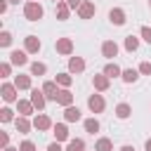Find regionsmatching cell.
Listing matches in <instances>:
<instances>
[{
    "mask_svg": "<svg viewBox=\"0 0 151 151\" xmlns=\"http://www.w3.org/2000/svg\"><path fill=\"white\" fill-rule=\"evenodd\" d=\"M52 2H54V5H57V2H59V0H52Z\"/></svg>",
    "mask_w": 151,
    "mask_h": 151,
    "instance_id": "obj_45",
    "label": "cell"
},
{
    "mask_svg": "<svg viewBox=\"0 0 151 151\" xmlns=\"http://www.w3.org/2000/svg\"><path fill=\"white\" fill-rule=\"evenodd\" d=\"M116 116H118L120 120L130 118V116H132V106H130V104H125V101H120V104L116 106Z\"/></svg>",
    "mask_w": 151,
    "mask_h": 151,
    "instance_id": "obj_21",
    "label": "cell"
},
{
    "mask_svg": "<svg viewBox=\"0 0 151 151\" xmlns=\"http://www.w3.org/2000/svg\"><path fill=\"white\" fill-rule=\"evenodd\" d=\"M120 78H123V83H127V85H130V83H137V78H139V68H125Z\"/></svg>",
    "mask_w": 151,
    "mask_h": 151,
    "instance_id": "obj_24",
    "label": "cell"
},
{
    "mask_svg": "<svg viewBox=\"0 0 151 151\" xmlns=\"http://www.w3.org/2000/svg\"><path fill=\"white\" fill-rule=\"evenodd\" d=\"M14 125H17V132H21V134H26V132L31 130V120H28V116H19V118H14Z\"/></svg>",
    "mask_w": 151,
    "mask_h": 151,
    "instance_id": "obj_19",
    "label": "cell"
},
{
    "mask_svg": "<svg viewBox=\"0 0 151 151\" xmlns=\"http://www.w3.org/2000/svg\"><path fill=\"white\" fill-rule=\"evenodd\" d=\"M120 151H134V146H130V144H125V146H120Z\"/></svg>",
    "mask_w": 151,
    "mask_h": 151,
    "instance_id": "obj_41",
    "label": "cell"
},
{
    "mask_svg": "<svg viewBox=\"0 0 151 151\" xmlns=\"http://www.w3.org/2000/svg\"><path fill=\"white\" fill-rule=\"evenodd\" d=\"M42 14H45V9H42V5H40V2L28 0V2L24 5V17H26L28 21H40V19H42Z\"/></svg>",
    "mask_w": 151,
    "mask_h": 151,
    "instance_id": "obj_1",
    "label": "cell"
},
{
    "mask_svg": "<svg viewBox=\"0 0 151 151\" xmlns=\"http://www.w3.org/2000/svg\"><path fill=\"white\" fill-rule=\"evenodd\" d=\"M52 130H54V139H57V142H66V139H68V127H66L64 123H57Z\"/></svg>",
    "mask_w": 151,
    "mask_h": 151,
    "instance_id": "obj_20",
    "label": "cell"
},
{
    "mask_svg": "<svg viewBox=\"0 0 151 151\" xmlns=\"http://www.w3.org/2000/svg\"><path fill=\"white\" fill-rule=\"evenodd\" d=\"M139 73L142 76H151V61H142L139 64Z\"/></svg>",
    "mask_w": 151,
    "mask_h": 151,
    "instance_id": "obj_34",
    "label": "cell"
},
{
    "mask_svg": "<svg viewBox=\"0 0 151 151\" xmlns=\"http://www.w3.org/2000/svg\"><path fill=\"white\" fill-rule=\"evenodd\" d=\"M54 50H57L59 54L68 57V54L73 52V40H71V38H57V42H54Z\"/></svg>",
    "mask_w": 151,
    "mask_h": 151,
    "instance_id": "obj_6",
    "label": "cell"
},
{
    "mask_svg": "<svg viewBox=\"0 0 151 151\" xmlns=\"http://www.w3.org/2000/svg\"><path fill=\"white\" fill-rule=\"evenodd\" d=\"M101 54H104L106 59L118 57V45H116L113 40H104V42H101Z\"/></svg>",
    "mask_w": 151,
    "mask_h": 151,
    "instance_id": "obj_11",
    "label": "cell"
},
{
    "mask_svg": "<svg viewBox=\"0 0 151 151\" xmlns=\"http://www.w3.org/2000/svg\"><path fill=\"white\" fill-rule=\"evenodd\" d=\"M28 52H19V50H14L12 54H9V64H14V66H26L28 64V57H26Z\"/></svg>",
    "mask_w": 151,
    "mask_h": 151,
    "instance_id": "obj_17",
    "label": "cell"
},
{
    "mask_svg": "<svg viewBox=\"0 0 151 151\" xmlns=\"http://www.w3.org/2000/svg\"><path fill=\"white\" fill-rule=\"evenodd\" d=\"M0 120H2V123L14 120V111H12V109H7V106H5V109H0Z\"/></svg>",
    "mask_w": 151,
    "mask_h": 151,
    "instance_id": "obj_31",
    "label": "cell"
},
{
    "mask_svg": "<svg viewBox=\"0 0 151 151\" xmlns=\"http://www.w3.org/2000/svg\"><path fill=\"white\" fill-rule=\"evenodd\" d=\"M19 151H35V144H33L31 139H26V142L19 144Z\"/></svg>",
    "mask_w": 151,
    "mask_h": 151,
    "instance_id": "obj_35",
    "label": "cell"
},
{
    "mask_svg": "<svg viewBox=\"0 0 151 151\" xmlns=\"http://www.w3.org/2000/svg\"><path fill=\"white\" fill-rule=\"evenodd\" d=\"M0 144H2V149L9 144V134H7V132H2V134H0Z\"/></svg>",
    "mask_w": 151,
    "mask_h": 151,
    "instance_id": "obj_37",
    "label": "cell"
},
{
    "mask_svg": "<svg viewBox=\"0 0 151 151\" xmlns=\"http://www.w3.org/2000/svg\"><path fill=\"white\" fill-rule=\"evenodd\" d=\"M31 101H33V106H35L38 111H42V109H45V101H47V97H45V92H42V90L33 87V90H31Z\"/></svg>",
    "mask_w": 151,
    "mask_h": 151,
    "instance_id": "obj_8",
    "label": "cell"
},
{
    "mask_svg": "<svg viewBox=\"0 0 151 151\" xmlns=\"http://www.w3.org/2000/svg\"><path fill=\"white\" fill-rule=\"evenodd\" d=\"M94 151H113V142L109 137H99L94 142Z\"/></svg>",
    "mask_w": 151,
    "mask_h": 151,
    "instance_id": "obj_22",
    "label": "cell"
},
{
    "mask_svg": "<svg viewBox=\"0 0 151 151\" xmlns=\"http://www.w3.org/2000/svg\"><path fill=\"white\" fill-rule=\"evenodd\" d=\"M40 47H42V42L38 40V35H26V38H24V50H26L28 54H38Z\"/></svg>",
    "mask_w": 151,
    "mask_h": 151,
    "instance_id": "obj_5",
    "label": "cell"
},
{
    "mask_svg": "<svg viewBox=\"0 0 151 151\" xmlns=\"http://www.w3.org/2000/svg\"><path fill=\"white\" fill-rule=\"evenodd\" d=\"M33 2H38V0H33Z\"/></svg>",
    "mask_w": 151,
    "mask_h": 151,
    "instance_id": "obj_47",
    "label": "cell"
},
{
    "mask_svg": "<svg viewBox=\"0 0 151 151\" xmlns=\"http://www.w3.org/2000/svg\"><path fill=\"white\" fill-rule=\"evenodd\" d=\"M66 151H85V142L83 139H71L68 146H66Z\"/></svg>",
    "mask_w": 151,
    "mask_h": 151,
    "instance_id": "obj_30",
    "label": "cell"
},
{
    "mask_svg": "<svg viewBox=\"0 0 151 151\" xmlns=\"http://www.w3.org/2000/svg\"><path fill=\"white\" fill-rule=\"evenodd\" d=\"M66 2H68V7H71V9H78V7L83 5V0H66Z\"/></svg>",
    "mask_w": 151,
    "mask_h": 151,
    "instance_id": "obj_38",
    "label": "cell"
},
{
    "mask_svg": "<svg viewBox=\"0 0 151 151\" xmlns=\"http://www.w3.org/2000/svg\"><path fill=\"white\" fill-rule=\"evenodd\" d=\"M47 151H64V149L59 146V142H54V144H50V146H47Z\"/></svg>",
    "mask_w": 151,
    "mask_h": 151,
    "instance_id": "obj_39",
    "label": "cell"
},
{
    "mask_svg": "<svg viewBox=\"0 0 151 151\" xmlns=\"http://www.w3.org/2000/svg\"><path fill=\"white\" fill-rule=\"evenodd\" d=\"M47 73V66L42 61H33L31 64V76H45Z\"/></svg>",
    "mask_w": 151,
    "mask_h": 151,
    "instance_id": "obj_27",
    "label": "cell"
},
{
    "mask_svg": "<svg viewBox=\"0 0 151 151\" xmlns=\"http://www.w3.org/2000/svg\"><path fill=\"white\" fill-rule=\"evenodd\" d=\"M68 14H71L68 2H66V0H59V2H57V19H59V21H66Z\"/></svg>",
    "mask_w": 151,
    "mask_h": 151,
    "instance_id": "obj_18",
    "label": "cell"
},
{
    "mask_svg": "<svg viewBox=\"0 0 151 151\" xmlns=\"http://www.w3.org/2000/svg\"><path fill=\"white\" fill-rule=\"evenodd\" d=\"M9 73H12V66H9L7 61H2V64H0V76H2V78H7Z\"/></svg>",
    "mask_w": 151,
    "mask_h": 151,
    "instance_id": "obj_36",
    "label": "cell"
},
{
    "mask_svg": "<svg viewBox=\"0 0 151 151\" xmlns=\"http://www.w3.org/2000/svg\"><path fill=\"white\" fill-rule=\"evenodd\" d=\"M17 111H19V116H31L35 111V106H33L31 99H19L17 101Z\"/></svg>",
    "mask_w": 151,
    "mask_h": 151,
    "instance_id": "obj_14",
    "label": "cell"
},
{
    "mask_svg": "<svg viewBox=\"0 0 151 151\" xmlns=\"http://www.w3.org/2000/svg\"><path fill=\"white\" fill-rule=\"evenodd\" d=\"M104 73H106L109 78H118V76H123V71H120V66H118L116 61H109V64L104 66Z\"/></svg>",
    "mask_w": 151,
    "mask_h": 151,
    "instance_id": "obj_23",
    "label": "cell"
},
{
    "mask_svg": "<svg viewBox=\"0 0 151 151\" xmlns=\"http://www.w3.org/2000/svg\"><path fill=\"white\" fill-rule=\"evenodd\" d=\"M2 151H19V149H12V146H5Z\"/></svg>",
    "mask_w": 151,
    "mask_h": 151,
    "instance_id": "obj_43",
    "label": "cell"
},
{
    "mask_svg": "<svg viewBox=\"0 0 151 151\" xmlns=\"http://www.w3.org/2000/svg\"><path fill=\"white\" fill-rule=\"evenodd\" d=\"M149 7H151V0H149Z\"/></svg>",
    "mask_w": 151,
    "mask_h": 151,
    "instance_id": "obj_46",
    "label": "cell"
},
{
    "mask_svg": "<svg viewBox=\"0 0 151 151\" xmlns=\"http://www.w3.org/2000/svg\"><path fill=\"white\" fill-rule=\"evenodd\" d=\"M14 85H17L19 90H31V76H21V73H19V76L14 78Z\"/></svg>",
    "mask_w": 151,
    "mask_h": 151,
    "instance_id": "obj_25",
    "label": "cell"
},
{
    "mask_svg": "<svg viewBox=\"0 0 151 151\" xmlns=\"http://www.w3.org/2000/svg\"><path fill=\"white\" fill-rule=\"evenodd\" d=\"M144 149H146V151H151V139H146V144H144Z\"/></svg>",
    "mask_w": 151,
    "mask_h": 151,
    "instance_id": "obj_42",
    "label": "cell"
},
{
    "mask_svg": "<svg viewBox=\"0 0 151 151\" xmlns=\"http://www.w3.org/2000/svg\"><path fill=\"white\" fill-rule=\"evenodd\" d=\"M7 12V0H0V14Z\"/></svg>",
    "mask_w": 151,
    "mask_h": 151,
    "instance_id": "obj_40",
    "label": "cell"
},
{
    "mask_svg": "<svg viewBox=\"0 0 151 151\" xmlns=\"http://www.w3.org/2000/svg\"><path fill=\"white\" fill-rule=\"evenodd\" d=\"M139 35H142V40H144V42H149V45H151V28H149V26H142Z\"/></svg>",
    "mask_w": 151,
    "mask_h": 151,
    "instance_id": "obj_33",
    "label": "cell"
},
{
    "mask_svg": "<svg viewBox=\"0 0 151 151\" xmlns=\"http://www.w3.org/2000/svg\"><path fill=\"white\" fill-rule=\"evenodd\" d=\"M7 2H19V0H7Z\"/></svg>",
    "mask_w": 151,
    "mask_h": 151,
    "instance_id": "obj_44",
    "label": "cell"
},
{
    "mask_svg": "<svg viewBox=\"0 0 151 151\" xmlns=\"http://www.w3.org/2000/svg\"><path fill=\"white\" fill-rule=\"evenodd\" d=\"M76 12H78L80 19H92V17L97 14V5H94L92 0H83V5H80Z\"/></svg>",
    "mask_w": 151,
    "mask_h": 151,
    "instance_id": "obj_2",
    "label": "cell"
},
{
    "mask_svg": "<svg viewBox=\"0 0 151 151\" xmlns=\"http://www.w3.org/2000/svg\"><path fill=\"white\" fill-rule=\"evenodd\" d=\"M109 19H111V24H116V26H123V24H125V9H120V7H113V9L109 12Z\"/></svg>",
    "mask_w": 151,
    "mask_h": 151,
    "instance_id": "obj_16",
    "label": "cell"
},
{
    "mask_svg": "<svg viewBox=\"0 0 151 151\" xmlns=\"http://www.w3.org/2000/svg\"><path fill=\"white\" fill-rule=\"evenodd\" d=\"M125 50H127V52H137V50H139V38L127 35V38H125Z\"/></svg>",
    "mask_w": 151,
    "mask_h": 151,
    "instance_id": "obj_26",
    "label": "cell"
},
{
    "mask_svg": "<svg viewBox=\"0 0 151 151\" xmlns=\"http://www.w3.org/2000/svg\"><path fill=\"white\" fill-rule=\"evenodd\" d=\"M92 85H94V90H97V92H106V90L111 87V78L101 71L99 76H92Z\"/></svg>",
    "mask_w": 151,
    "mask_h": 151,
    "instance_id": "obj_3",
    "label": "cell"
},
{
    "mask_svg": "<svg viewBox=\"0 0 151 151\" xmlns=\"http://www.w3.org/2000/svg\"><path fill=\"white\" fill-rule=\"evenodd\" d=\"M0 45H2V47H9V45H12V35H9L7 31L0 33Z\"/></svg>",
    "mask_w": 151,
    "mask_h": 151,
    "instance_id": "obj_32",
    "label": "cell"
},
{
    "mask_svg": "<svg viewBox=\"0 0 151 151\" xmlns=\"http://www.w3.org/2000/svg\"><path fill=\"white\" fill-rule=\"evenodd\" d=\"M57 104H59V106H64V109H66V106H71V104H73V92H71L68 87L59 90V94H57Z\"/></svg>",
    "mask_w": 151,
    "mask_h": 151,
    "instance_id": "obj_13",
    "label": "cell"
},
{
    "mask_svg": "<svg viewBox=\"0 0 151 151\" xmlns=\"http://www.w3.org/2000/svg\"><path fill=\"white\" fill-rule=\"evenodd\" d=\"M33 127H35V130H40V132H45V130H50V127H54V125H52L50 116H45V113H38V116L33 118Z\"/></svg>",
    "mask_w": 151,
    "mask_h": 151,
    "instance_id": "obj_9",
    "label": "cell"
},
{
    "mask_svg": "<svg viewBox=\"0 0 151 151\" xmlns=\"http://www.w3.org/2000/svg\"><path fill=\"white\" fill-rule=\"evenodd\" d=\"M104 106H106V101H104L101 94H90V97H87V109H90L92 113H101Z\"/></svg>",
    "mask_w": 151,
    "mask_h": 151,
    "instance_id": "obj_4",
    "label": "cell"
},
{
    "mask_svg": "<svg viewBox=\"0 0 151 151\" xmlns=\"http://www.w3.org/2000/svg\"><path fill=\"white\" fill-rule=\"evenodd\" d=\"M64 120H66V123H78V120H80V109L73 106V104L66 106V109H64Z\"/></svg>",
    "mask_w": 151,
    "mask_h": 151,
    "instance_id": "obj_15",
    "label": "cell"
},
{
    "mask_svg": "<svg viewBox=\"0 0 151 151\" xmlns=\"http://www.w3.org/2000/svg\"><path fill=\"white\" fill-rule=\"evenodd\" d=\"M83 71H85V59H83V57H71V59H68V73H76V76H78V73H83Z\"/></svg>",
    "mask_w": 151,
    "mask_h": 151,
    "instance_id": "obj_12",
    "label": "cell"
},
{
    "mask_svg": "<svg viewBox=\"0 0 151 151\" xmlns=\"http://www.w3.org/2000/svg\"><path fill=\"white\" fill-rule=\"evenodd\" d=\"M17 85L14 83H2V87H0V94H2V99L5 101H19L17 99Z\"/></svg>",
    "mask_w": 151,
    "mask_h": 151,
    "instance_id": "obj_7",
    "label": "cell"
},
{
    "mask_svg": "<svg viewBox=\"0 0 151 151\" xmlns=\"http://www.w3.org/2000/svg\"><path fill=\"white\" fill-rule=\"evenodd\" d=\"M85 132H90V134L99 132V120H97V118H87V120H85Z\"/></svg>",
    "mask_w": 151,
    "mask_h": 151,
    "instance_id": "obj_29",
    "label": "cell"
},
{
    "mask_svg": "<svg viewBox=\"0 0 151 151\" xmlns=\"http://www.w3.org/2000/svg\"><path fill=\"white\" fill-rule=\"evenodd\" d=\"M42 92H45V97H47V99H52V101H57V94H59V87H57V80H45V83H42Z\"/></svg>",
    "mask_w": 151,
    "mask_h": 151,
    "instance_id": "obj_10",
    "label": "cell"
},
{
    "mask_svg": "<svg viewBox=\"0 0 151 151\" xmlns=\"http://www.w3.org/2000/svg\"><path fill=\"white\" fill-rule=\"evenodd\" d=\"M71 83H73V76H71V73H57V85L71 87Z\"/></svg>",
    "mask_w": 151,
    "mask_h": 151,
    "instance_id": "obj_28",
    "label": "cell"
}]
</instances>
